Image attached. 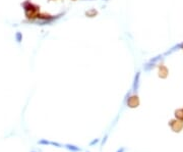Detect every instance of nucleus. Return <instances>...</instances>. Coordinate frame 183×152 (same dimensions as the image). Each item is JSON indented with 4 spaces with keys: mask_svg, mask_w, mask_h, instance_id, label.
Returning a JSON list of instances; mask_svg holds the SVG:
<instances>
[{
    "mask_svg": "<svg viewBox=\"0 0 183 152\" xmlns=\"http://www.w3.org/2000/svg\"><path fill=\"white\" fill-rule=\"evenodd\" d=\"M169 127L171 128V130L174 133H180V132L183 130V121H179L177 118L171 119L169 121Z\"/></svg>",
    "mask_w": 183,
    "mask_h": 152,
    "instance_id": "nucleus-1",
    "label": "nucleus"
},
{
    "mask_svg": "<svg viewBox=\"0 0 183 152\" xmlns=\"http://www.w3.org/2000/svg\"><path fill=\"white\" fill-rule=\"evenodd\" d=\"M127 105L130 107V108H137V107L139 105V99H138L137 95H132L128 98L127 100Z\"/></svg>",
    "mask_w": 183,
    "mask_h": 152,
    "instance_id": "nucleus-2",
    "label": "nucleus"
},
{
    "mask_svg": "<svg viewBox=\"0 0 183 152\" xmlns=\"http://www.w3.org/2000/svg\"><path fill=\"white\" fill-rule=\"evenodd\" d=\"M38 144L39 145H52V146H55V147H58V148H62L63 145L58 142H54V141H49L47 139H41V140L38 141Z\"/></svg>",
    "mask_w": 183,
    "mask_h": 152,
    "instance_id": "nucleus-3",
    "label": "nucleus"
},
{
    "mask_svg": "<svg viewBox=\"0 0 183 152\" xmlns=\"http://www.w3.org/2000/svg\"><path fill=\"white\" fill-rule=\"evenodd\" d=\"M63 147L65 149H67V150L71 151V152H80L81 150H83L80 147H78L76 145H73V144H64Z\"/></svg>",
    "mask_w": 183,
    "mask_h": 152,
    "instance_id": "nucleus-4",
    "label": "nucleus"
},
{
    "mask_svg": "<svg viewBox=\"0 0 183 152\" xmlns=\"http://www.w3.org/2000/svg\"><path fill=\"white\" fill-rule=\"evenodd\" d=\"M174 114H175V118H177V119H179V121H183V108L176 109Z\"/></svg>",
    "mask_w": 183,
    "mask_h": 152,
    "instance_id": "nucleus-5",
    "label": "nucleus"
},
{
    "mask_svg": "<svg viewBox=\"0 0 183 152\" xmlns=\"http://www.w3.org/2000/svg\"><path fill=\"white\" fill-rule=\"evenodd\" d=\"M99 142H100V139H99V138L94 139V140L92 141L91 143H90V146H94V145H96V144H98Z\"/></svg>",
    "mask_w": 183,
    "mask_h": 152,
    "instance_id": "nucleus-6",
    "label": "nucleus"
},
{
    "mask_svg": "<svg viewBox=\"0 0 183 152\" xmlns=\"http://www.w3.org/2000/svg\"><path fill=\"white\" fill-rule=\"evenodd\" d=\"M107 138H108V135H106L105 137H104V139H103V141H102V144H101V145H104V143H105L106 142V140H107Z\"/></svg>",
    "mask_w": 183,
    "mask_h": 152,
    "instance_id": "nucleus-7",
    "label": "nucleus"
},
{
    "mask_svg": "<svg viewBox=\"0 0 183 152\" xmlns=\"http://www.w3.org/2000/svg\"><path fill=\"white\" fill-rule=\"evenodd\" d=\"M124 151H125V148H124V147H121L120 149H118V150H117V152H124Z\"/></svg>",
    "mask_w": 183,
    "mask_h": 152,
    "instance_id": "nucleus-8",
    "label": "nucleus"
},
{
    "mask_svg": "<svg viewBox=\"0 0 183 152\" xmlns=\"http://www.w3.org/2000/svg\"><path fill=\"white\" fill-rule=\"evenodd\" d=\"M31 152H37V151H31Z\"/></svg>",
    "mask_w": 183,
    "mask_h": 152,
    "instance_id": "nucleus-9",
    "label": "nucleus"
},
{
    "mask_svg": "<svg viewBox=\"0 0 183 152\" xmlns=\"http://www.w3.org/2000/svg\"><path fill=\"white\" fill-rule=\"evenodd\" d=\"M86 152H90V151H86Z\"/></svg>",
    "mask_w": 183,
    "mask_h": 152,
    "instance_id": "nucleus-10",
    "label": "nucleus"
}]
</instances>
